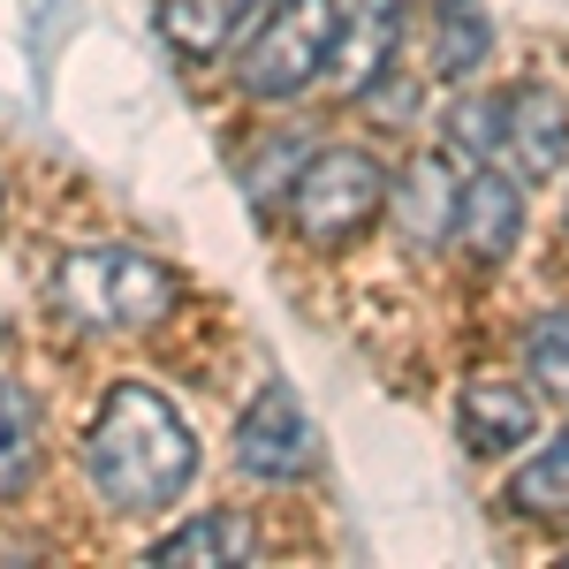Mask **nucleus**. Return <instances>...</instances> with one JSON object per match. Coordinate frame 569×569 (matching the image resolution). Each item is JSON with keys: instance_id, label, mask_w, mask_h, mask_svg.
I'll use <instances>...</instances> for the list:
<instances>
[{"instance_id": "1", "label": "nucleus", "mask_w": 569, "mask_h": 569, "mask_svg": "<svg viewBox=\"0 0 569 569\" xmlns=\"http://www.w3.org/2000/svg\"><path fill=\"white\" fill-rule=\"evenodd\" d=\"M84 463H91V486H99L107 509L144 517V509H168V501L190 493V479H198V440H190V418L160 388L114 380L107 402H99V418H91Z\"/></svg>"}, {"instance_id": "2", "label": "nucleus", "mask_w": 569, "mask_h": 569, "mask_svg": "<svg viewBox=\"0 0 569 569\" xmlns=\"http://www.w3.org/2000/svg\"><path fill=\"white\" fill-rule=\"evenodd\" d=\"M53 305L69 311L77 327L99 335H137V327H160L176 311V273L144 251H69L53 266Z\"/></svg>"}, {"instance_id": "3", "label": "nucleus", "mask_w": 569, "mask_h": 569, "mask_svg": "<svg viewBox=\"0 0 569 569\" xmlns=\"http://www.w3.org/2000/svg\"><path fill=\"white\" fill-rule=\"evenodd\" d=\"M342 53V8L335 0H281L251 31L243 53V91L251 99H297L311 91V77H327Z\"/></svg>"}, {"instance_id": "4", "label": "nucleus", "mask_w": 569, "mask_h": 569, "mask_svg": "<svg viewBox=\"0 0 569 569\" xmlns=\"http://www.w3.org/2000/svg\"><path fill=\"white\" fill-rule=\"evenodd\" d=\"M388 168L372 152H311L289 182V213L305 243H350L365 220L388 206Z\"/></svg>"}, {"instance_id": "5", "label": "nucleus", "mask_w": 569, "mask_h": 569, "mask_svg": "<svg viewBox=\"0 0 569 569\" xmlns=\"http://www.w3.org/2000/svg\"><path fill=\"white\" fill-rule=\"evenodd\" d=\"M236 463L251 471V479H305L311 463H319V426L305 418V402L289 388H266L251 410H243V426H236Z\"/></svg>"}, {"instance_id": "6", "label": "nucleus", "mask_w": 569, "mask_h": 569, "mask_svg": "<svg viewBox=\"0 0 569 569\" xmlns=\"http://www.w3.org/2000/svg\"><path fill=\"white\" fill-rule=\"evenodd\" d=\"M388 213H395V228H402V243L433 251V243H448V236H456V213H463V182H456V168H448L440 152H418V160L395 176Z\"/></svg>"}, {"instance_id": "7", "label": "nucleus", "mask_w": 569, "mask_h": 569, "mask_svg": "<svg viewBox=\"0 0 569 569\" xmlns=\"http://www.w3.org/2000/svg\"><path fill=\"white\" fill-rule=\"evenodd\" d=\"M517 236H525V190H517V176L479 168V176L463 182V213H456L463 259L471 266H501L509 251H517Z\"/></svg>"}, {"instance_id": "8", "label": "nucleus", "mask_w": 569, "mask_h": 569, "mask_svg": "<svg viewBox=\"0 0 569 569\" xmlns=\"http://www.w3.org/2000/svg\"><path fill=\"white\" fill-rule=\"evenodd\" d=\"M509 152L525 176H555L569 160V107L555 84H517L509 91Z\"/></svg>"}, {"instance_id": "9", "label": "nucleus", "mask_w": 569, "mask_h": 569, "mask_svg": "<svg viewBox=\"0 0 569 569\" xmlns=\"http://www.w3.org/2000/svg\"><path fill=\"white\" fill-rule=\"evenodd\" d=\"M531 426H539V410H531V395L509 388V380H463V395H456V433L471 440L479 456L531 440Z\"/></svg>"}, {"instance_id": "10", "label": "nucleus", "mask_w": 569, "mask_h": 569, "mask_svg": "<svg viewBox=\"0 0 569 569\" xmlns=\"http://www.w3.org/2000/svg\"><path fill=\"white\" fill-rule=\"evenodd\" d=\"M395 46H402V0H357V16L342 23V53H335V84L372 91L388 77Z\"/></svg>"}, {"instance_id": "11", "label": "nucleus", "mask_w": 569, "mask_h": 569, "mask_svg": "<svg viewBox=\"0 0 569 569\" xmlns=\"http://www.w3.org/2000/svg\"><path fill=\"white\" fill-rule=\"evenodd\" d=\"M259 555V539H251V517H236V509H213V517H190L182 531H168L160 547H152V569H236Z\"/></svg>"}, {"instance_id": "12", "label": "nucleus", "mask_w": 569, "mask_h": 569, "mask_svg": "<svg viewBox=\"0 0 569 569\" xmlns=\"http://www.w3.org/2000/svg\"><path fill=\"white\" fill-rule=\"evenodd\" d=\"M251 16H259V0H160V39L182 61H213L220 46L251 31Z\"/></svg>"}, {"instance_id": "13", "label": "nucleus", "mask_w": 569, "mask_h": 569, "mask_svg": "<svg viewBox=\"0 0 569 569\" xmlns=\"http://www.w3.org/2000/svg\"><path fill=\"white\" fill-rule=\"evenodd\" d=\"M486 53H493V16L479 0H440L433 8V69L448 84H463V77L486 69Z\"/></svg>"}, {"instance_id": "14", "label": "nucleus", "mask_w": 569, "mask_h": 569, "mask_svg": "<svg viewBox=\"0 0 569 569\" xmlns=\"http://www.w3.org/2000/svg\"><path fill=\"white\" fill-rule=\"evenodd\" d=\"M31 448H39V426H31V395L16 380H0V501L23 486L31 471Z\"/></svg>"}, {"instance_id": "15", "label": "nucleus", "mask_w": 569, "mask_h": 569, "mask_svg": "<svg viewBox=\"0 0 569 569\" xmlns=\"http://www.w3.org/2000/svg\"><path fill=\"white\" fill-rule=\"evenodd\" d=\"M509 501H517L525 517H555V509H569V440H555L547 456H531L525 471L509 479Z\"/></svg>"}, {"instance_id": "16", "label": "nucleus", "mask_w": 569, "mask_h": 569, "mask_svg": "<svg viewBox=\"0 0 569 569\" xmlns=\"http://www.w3.org/2000/svg\"><path fill=\"white\" fill-rule=\"evenodd\" d=\"M525 372L539 380L547 395L569 402V311H539L525 335Z\"/></svg>"}, {"instance_id": "17", "label": "nucleus", "mask_w": 569, "mask_h": 569, "mask_svg": "<svg viewBox=\"0 0 569 569\" xmlns=\"http://www.w3.org/2000/svg\"><path fill=\"white\" fill-rule=\"evenodd\" d=\"M448 137L486 160L493 144H509V99H501V107H493V99H463V107L448 114Z\"/></svg>"}, {"instance_id": "18", "label": "nucleus", "mask_w": 569, "mask_h": 569, "mask_svg": "<svg viewBox=\"0 0 569 569\" xmlns=\"http://www.w3.org/2000/svg\"><path fill=\"white\" fill-rule=\"evenodd\" d=\"M562 440H569V426H562Z\"/></svg>"}]
</instances>
